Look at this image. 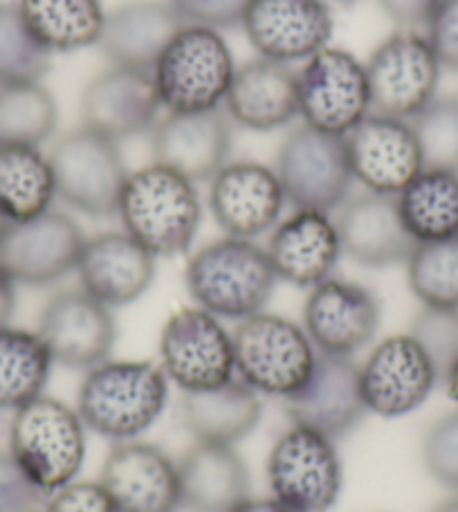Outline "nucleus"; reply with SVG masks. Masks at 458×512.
Masks as SVG:
<instances>
[{
    "instance_id": "6e6552de",
    "label": "nucleus",
    "mask_w": 458,
    "mask_h": 512,
    "mask_svg": "<svg viewBox=\"0 0 458 512\" xmlns=\"http://www.w3.org/2000/svg\"><path fill=\"white\" fill-rule=\"evenodd\" d=\"M364 68L373 113L411 122L438 97L443 66L427 36L416 30L387 36Z\"/></svg>"
},
{
    "instance_id": "423d86ee",
    "label": "nucleus",
    "mask_w": 458,
    "mask_h": 512,
    "mask_svg": "<svg viewBox=\"0 0 458 512\" xmlns=\"http://www.w3.org/2000/svg\"><path fill=\"white\" fill-rule=\"evenodd\" d=\"M234 337L236 378L265 396L288 400L304 387L317 362V349L304 326L272 313L238 322Z\"/></svg>"
},
{
    "instance_id": "603ef678",
    "label": "nucleus",
    "mask_w": 458,
    "mask_h": 512,
    "mask_svg": "<svg viewBox=\"0 0 458 512\" xmlns=\"http://www.w3.org/2000/svg\"><path fill=\"white\" fill-rule=\"evenodd\" d=\"M335 3H342V5H351V3H357V0H335Z\"/></svg>"
},
{
    "instance_id": "79ce46f5",
    "label": "nucleus",
    "mask_w": 458,
    "mask_h": 512,
    "mask_svg": "<svg viewBox=\"0 0 458 512\" xmlns=\"http://www.w3.org/2000/svg\"><path fill=\"white\" fill-rule=\"evenodd\" d=\"M250 3L252 0H169L182 23L212 30L241 25Z\"/></svg>"
},
{
    "instance_id": "49530a36",
    "label": "nucleus",
    "mask_w": 458,
    "mask_h": 512,
    "mask_svg": "<svg viewBox=\"0 0 458 512\" xmlns=\"http://www.w3.org/2000/svg\"><path fill=\"white\" fill-rule=\"evenodd\" d=\"M16 310V283L0 268V328L9 326Z\"/></svg>"
},
{
    "instance_id": "aec40b11",
    "label": "nucleus",
    "mask_w": 458,
    "mask_h": 512,
    "mask_svg": "<svg viewBox=\"0 0 458 512\" xmlns=\"http://www.w3.org/2000/svg\"><path fill=\"white\" fill-rule=\"evenodd\" d=\"M292 425H301L328 438L351 434L369 414L362 396L360 364L344 355L317 353L313 373L295 396L286 400Z\"/></svg>"
},
{
    "instance_id": "f8f14e48",
    "label": "nucleus",
    "mask_w": 458,
    "mask_h": 512,
    "mask_svg": "<svg viewBox=\"0 0 458 512\" xmlns=\"http://www.w3.org/2000/svg\"><path fill=\"white\" fill-rule=\"evenodd\" d=\"M160 367L182 393L218 387L236 376L234 337L216 315L182 308L162 328Z\"/></svg>"
},
{
    "instance_id": "c85d7f7f",
    "label": "nucleus",
    "mask_w": 458,
    "mask_h": 512,
    "mask_svg": "<svg viewBox=\"0 0 458 512\" xmlns=\"http://www.w3.org/2000/svg\"><path fill=\"white\" fill-rule=\"evenodd\" d=\"M178 472L182 508L189 512H234L250 499V472L234 445L196 441Z\"/></svg>"
},
{
    "instance_id": "1a4fd4ad",
    "label": "nucleus",
    "mask_w": 458,
    "mask_h": 512,
    "mask_svg": "<svg viewBox=\"0 0 458 512\" xmlns=\"http://www.w3.org/2000/svg\"><path fill=\"white\" fill-rule=\"evenodd\" d=\"M274 171L292 207L326 214L346 203L355 182L344 137L306 124L283 140Z\"/></svg>"
},
{
    "instance_id": "58836bf2",
    "label": "nucleus",
    "mask_w": 458,
    "mask_h": 512,
    "mask_svg": "<svg viewBox=\"0 0 458 512\" xmlns=\"http://www.w3.org/2000/svg\"><path fill=\"white\" fill-rule=\"evenodd\" d=\"M409 335L427 353L434 364L438 382H445L447 373L458 362V308H427L416 315Z\"/></svg>"
},
{
    "instance_id": "bb28decb",
    "label": "nucleus",
    "mask_w": 458,
    "mask_h": 512,
    "mask_svg": "<svg viewBox=\"0 0 458 512\" xmlns=\"http://www.w3.org/2000/svg\"><path fill=\"white\" fill-rule=\"evenodd\" d=\"M225 115L247 131L268 133L299 117L297 70L270 59H252L236 68L223 104Z\"/></svg>"
},
{
    "instance_id": "a18cd8bd",
    "label": "nucleus",
    "mask_w": 458,
    "mask_h": 512,
    "mask_svg": "<svg viewBox=\"0 0 458 512\" xmlns=\"http://www.w3.org/2000/svg\"><path fill=\"white\" fill-rule=\"evenodd\" d=\"M438 3L441 0H380V7L402 30H416L427 25Z\"/></svg>"
},
{
    "instance_id": "37998d69",
    "label": "nucleus",
    "mask_w": 458,
    "mask_h": 512,
    "mask_svg": "<svg viewBox=\"0 0 458 512\" xmlns=\"http://www.w3.org/2000/svg\"><path fill=\"white\" fill-rule=\"evenodd\" d=\"M425 36L443 70L458 72V0H441L425 25Z\"/></svg>"
},
{
    "instance_id": "2f4dec72",
    "label": "nucleus",
    "mask_w": 458,
    "mask_h": 512,
    "mask_svg": "<svg viewBox=\"0 0 458 512\" xmlns=\"http://www.w3.org/2000/svg\"><path fill=\"white\" fill-rule=\"evenodd\" d=\"M407 232L416 243L458 236V173L425 167L396 196Z\"/></svg>"
},
{
    "instance_id": "39448f33",
    "label": "nucleus",
    "mask_w": 458,
    "mask_h": 512,
    "mask_svg": "<svg viewBox=\"0 0 458 512\" xmlns=\"http://www.w3.org/2000/svg\"><path fill=\"white\" fill-rule=\"evenodd\" d=\"M234 72L236 63L223 34L212 27L182 25L151 77L167 113H207L225 104Z\"/></svg>"
},
{
    "instance_id": "7c9ffc66",
    "label": "nucleus",
    "mask_w": 458,
    "mask_h": 512,
    "mask_svg": "<svg viewBox=\"0 0 458 512\" xmlns=\"http://www.w3.org/2000/svg\"><path fill=\"white\" fill-rule=\"evenodd\" d=\"M54 198L52 164L41 146H0V216L7 223H23L50 212Z\"/></svg>"
},
{
    "instance_id": "4be33fe9",
    "label": "nucleus",
    "mask_w": 458,
    "mask_h": 512,
    "mask_svg": "<svg viewBox=\"0 0 458 512\" xmlns=\"http://www.w3.org/2000/svg\"><path fill=\"white\" fill-rule=\"evenodd\" d=\"M232 120L223 108L207 113H167L151 131L153 162L191 182L212 180L232 153Z\"/></svg>"
},
{
    "instance_id": "2eb2a0df",
    "label": "nucleus",
    "mask_w": 458,
    "mask_h": 512,
    "mask_svg": "<svg viewBox=\"0 0 458 512\" xmlns=\"http://www.w3.org/2000/svg\"><path fill=\"white\" fill-rule=\"evenodd\" d=\"M360 382L366 411L380 418L411 414L441 384L434 364L409 333L375 344L360 364Z\"/></svg>"
},
{
    "instance_id": "09e8293b",
    "label": "nucleus",
    "mask_w": 458,
    "mask_h": 512,
    "mask_svg": "<svg viewBox=\"0 0 458 512\" xmlns=\"http://www.w3.org/2000/svg\"><path fill=\"white\" fill-rule=\"evenodd\" d=\"M443 387L450 393V398L458 405V362L452 367V371L447 373V378L443 382Z\"/></svg>"
},
{
    "instance_id": "f3484780",
    "label": "nucleus",
    "mask_w": 458,
    "mask_h": 512,
    "mask_svg": "<svg viewBox=\"0 0 458 512\" xmlns=\"http://www.w3.org/2000/svg\"><path fill=\"white\" fill-rule=\"evenodd\" d=\"M241 25L261 59L290 66L328 48L333 12L326 0H252Z\"/></svg>"
},
{
    "instance_id": "ddd939ff",
    "label": "nucleus",
    "mask_w": 458,
    "mask_h": 512,
    "mask_svg": "<svg viewBox=\"0 0 458 512\" xmlns=\"http://www.w3.org/2000/svg\"><path fill=\"white\" fill-rule=\"evenodd\" d=\"M86 236L75 218L45 212L30 221L9 223L0 239V268L18 286L43 288L77 270Z\"/></svg>"
},
{
    "instance_id": "f257e3e1",
    "label": "nucleus",
    "mask_w": 458,
    "mask_h": 512,
    "mask_svg": "<svg viewBox=\"0 0 458 512\" xmlns=\"http://www.w3.org/2000/svg\"><path fill=\"white\" fill-rule=\"evenodd\" d=\"M124 232L155 259L189 252L203 218L196 182L164 164L131 171L117 203Z\"/></svg>"
},
{
    "instance_id": "ea45409f",
    "label": "nucleus",
    "mask_w": 458,
    "mask_h": 512,
    "mask_svg": "<svg viewBox=\"0 0 458 512\" xmlns=\"http://www.w3.org/2000/svg\"><path fill=\"white\" fill-rule=\"evenodd\" d=\"M423 463L434 481L458 490V411L429 427L423 441Z\"/></svg>"
},
{
    "instance_id": "7ed1b4c3",
    "label": "nucleus",
    "mask_w": 458,
    "mask_h": 512,
    "mask_svg": "<svg viewBox=\"0 0 458 512\" xmlns=\"http://www.w3.org/2000/svg\"><path fill=\"white\" fill-rule=\"evenodd\" d=\"M277 281L265 248L234 236L203 245L185 270L187 290L196 306L232 322L263 313Z\"/></svg>"
},
{
    "instance_id": "4c0bfd02",
    "label": "nucleus",
    "mask_w": 458,
    "mask_h": 512,
    "mask_svg": "<svg viewBox=\"0 0 458 512\" xmlns=\"http://www.w3.org/2000/svg\"><path fill=\"white\" fill-rule=\"evenodd\" d=\"M411 126L425 167L458 173V97H436L411 120Z\"/></svg>"
},
{
    "instance_id": "6ab92c4d",
    "label": "nucleus",
    "mask_w": 458,
    "mask_h": 512,
    "mask_svg": "<svg viewBox=\"0 0 458 512\" xmlns=\"http://www.w3.org/2000/svg\"><path fill=\"white\" fill-rule=\"evenodd\" d=\"M380 301L362 283L326 279L306 299L304 331L317 353L353 358L380 328Z\"/></svg>"
},
{
    "instance_id": "dca6fc26",
    "label": "nucleus",
    "mask_w": 458,
    "mask_h": 512,
    "mask_svg": "<svg viewBox=\"0 0 458 512\" xmlns=\"http://www.w3.org/2000/svg\"><path fill=\"white\" fill-rule=\"evenodd\" d=\"M36 333L54 364L90 371L111 360L117 326L111 308L77 288L63 290L45 304Z\"/></svg>"
},
{
    "instance_id": "a211bd4d",
    "label": "nucleus",
    "mask_w": 458,
    "mask_h": 512,
    "mask_svg": "<svg viewBox=\"0 0 458 512\" xmlns=\"http://www.w3.org/2000/svg\"><path fill=\"white\" fill-rule=\"evenodd\" d=\"M209 182V209L225 236L254 241L281 221L288 200L277 171L265 164L227 162Z\"/></svg>"
},
{
    "instance_id": "c9c22d12",
    "label": "nucleus",
    "mask_w": 458,
    "mask_h": 512,
    "mask_svg": "<svg viewBox=\"0 0 458 512\" xmlns=\"http://www.w3.org/2000/svg\"><path fill=\"white\" fill-rule=\"evenodd\" d=\"M407 281L427 308H458V236L418 243L407 259Z\"/></svg>"
},
{
    "instance_id": "9d476101",
    "label": "nucleus",
    "mask_w": 458,
    "mask_h": 512,
    "mask_svg": "<svg viewBox=\"0 0 458 512\" xmlns=\"http://www.w3.org/2000/svg\"><path fill=\"white\" fill-rule=\"evenodd\" d=\"M272 497L299 512H328L340 499L344 470L333 438L292 425L268 456Z\"/></svg>"
},
{
    "instance_id": "20e7f679",
    "label": "nucleus",
    "mask_w": 458,
    "mask_h": 512,
    "mask_svg": "<svg viewBox=\"0 0 458 512\" xmlns=\"http://www.w3.org/2000/svg\"><path fill=\"white\" fill-rule=\"evenodd\" d=\"M9 456L45 495H54L77 481L86 459V425L66 402L39 396L14 411Z\"/></svg>"
},
{
    "instance_id": "c03bdc74",
    "label": "nucleus",
    "mask_w": 458,
    "mask_h": 512,
    "mask_svg": "<svg viewBox=\"0 0 458 512\" xmlns=\"http://www.w3.org/2000/svg\"><path fill=\"white\" fill-rule=\"evenodd\" d=\"M45 512H119L99 481H72L50 495Z\"/></svg>"
},
{
    "instance_id": "412c9836",
    "label": "nucleus",
    "mask_w": 458,
    "mask_h": 512,
    "mask_svg": "<svg viewBox=\"0 0 458 512\" xmlns=\"http://www.w3.org/2000/svg\"><path fill=\"white\" fill-rule=\"evenodd\" d=\"M99 483L119 512H178L182 508L178 463L151 443H117L106 456Z\"/></svg>"
},
{
    "instance_id": "f704fd0d",
    "label": "nucleus",
    "mask_w": 458,
    "mask_h": 512,
    "mask_svg": "<svg viewBox=\"0 0 458 512\" xmlns=\"http://www.w3.org/2000/svg\"><path fill=\"white\" fill-rule=\"evenodd\" d=\"M59 122V108L39 81L0 84V146H41Z\"/></svg>"
},
{
    "instance_id": "cd10ccee",
    "label": "nucleus",
    "mask_w": 458,
    "mask_h": 512,
    "mask_svg": "<svg viewBox=\"0 0 458 512\" xmlns=\"http://www.w3.org/2000/svg\"><path fill=\"white\" fill-rule=\"evenodd\" d=\"M182 25L169 0H133L106 14L97 45L113 66L151 72Z\"/></svg>"
},
{
    "instance_id": "3c124183",
    "label": "nucleus",
    "mask_w": 458,
    "mask_h": 512,
    "mask_svg": "<svg viewBox=\"0 0 458 512\" xmlns=\"http://www.w3.org/2000/svg\"><path fill=\"white\" fill-rule=\"evenodd\" d=\"M7 221H5V218L3 216H0V239H3V234H5V230H7Z\"/></svg>"
},
{
    "instance_id": "9b49d317",
    "label": "nucleus",
    "mask_w": 458,
    "mask_h": 512,
    "mask_svg": "<svg viewBox=\"0 0 458 512\" xmlns=\"http://www.w3.org/2000/svg\"><path fill=\"white\" fill-rule=\"evenodd\" d=\"M297 97L306 126L342 137L371 113L364 63L331 45L304 61L297 72Z\"/></svg>"
},
{
    "instance_id": "f03ea898",
    "label": "nucleus",
    "mask_w": 458,
    "mask_h": 512,
    "mask_svg": "<svg viewBox=\"0 0 458 512\" xmlns=\"http://www.w3.org/2000/svg\"><path fill=\"white\" fill-rule=\"evenodd\" d=\"M169 400V378L160 362L106 360L86 373L77 414L86 429L111 441H135L158 423Z\"/></svg>"
},
{
    "instance_id": "e433bc0d",
    "label": "nucleus",
    "mask_w": 458,
    "mask_h": 512,
    "mask_svg": "<svg viewBox=\"0 0 458 512\" xmlns=\"http://www.w3.org/2000/svg\"><path fill=\"white\" fill-rule=\"evenodd\" d=\"M52 54L34 39L16 5L0 3V84L41 81Z\"/></svg>"
},
{
    "instance_id": "0eeeda50",
    "label": "nucleus",
    "mask_w": 458,
    "mask_h": 512,
    "mask_svg": "<svg viewBox=\"0 0 458 512\" xmlns=\"http://www.w3.org/2000/svg\"><path fill=\"white\" fill-rule=\"evenodd\" d=\"M57 198L77 212L108 218L117 214V203L128 171L119 142L88 126L72 128L52 144L48 153Z\"/></svg>"
},
{
    "instance_id": "a19ab883",
    "label": "nucleus",
    "mask_w": 458,
    "mask_h": 512,
    "mask_svg": "<svg viewBox=\"0 0 458 512\" xmlns=\"http://www.w3.org/2000/svg\"><path fill=\"white\" fill-rule=\"evenodd\" d=\"M48 499L9 452L0 454V512H45Z\"/></svg>"
},
{
    "instance_id": "72a5a7b5",
    "label": "nucleus",
    "mask_w": 458,
    "mask_h": 512,
    "mask_svg": "<svg viewBox=\"0 0 458 512\" xmlns=\"http://www.w3.org/2000/svg\"><path fill=\"white\" fill-rule=\"evenodd\" d=\"M52 364V355L39 333L14 326L0 328V411L14 414L43 396Z\"/></svg>"
},
{
    "instance_id": "5701e85b",
    "label": "nucleus",
    "mask_w": 458,
    "mask_h": 512,
    "mask_svg": "<svg viewBox=\"0 0 458 512\" xmlns=\"http://www.w3.org/2000/svg\"><path fill=\"white\" fill-rule=\"evenodd\" d=\"M265 252L277 279L308 290L331 279L344 254L335 218L317 209H295L279 221Z\"/></svg>"
},
{
    "instance_id": "473e14b6",
    "label": "nucleus",
    "mask_w": 458,
    "mask_h": 512,
    "mask_svg": "<svg viewBox=\"0 0 458 512\" xmlns=\"http://www.w3.org/2000/svg\"><path fill=\"white\" fill-rule=\"evenodd\" d=\"M16 7L50 54L97 45L106 21L102 0H18Z\"/></svg>"
},
{
    "instance_id": "de8ad7c7",
    "label": "nucleus",
    "mask_w": 458,
    "mask_h": 512,
    "mask_svg": "<svg viewBox=\"0 0 458 512\" xmlns=\"http://www.w3.org/2000/svg\"><path fill=\"white\" fill-rule=\"evenodd\" d=\"M234 512H299V510L286 506L283 501L274 499V497H270V499H252L250 497L247 501H243V504L238 506Z\"/></svg>"
},
{
    "instance_id": "b1692460",
    "label": "nucleus",
    "mask_w": 458,
    "mask_h": 512,
    "mask_svg": "<svg viewBox=\"0 0 458 512\" xmlns=\"http://www.w3.org/2000/svg\"><path fill=\"white\" fill-rule=\"evenodd\" d=\"M160 108L151 72L119 66L97 75L81 97L84 126L115 142L153 131Z\"/></svg>"
},
{
    "instance_id": "8fccbe9b",
    "label": "nucleus",
    "mask_w": 458,
    "mask_h": 512,
    "mask_svg": "<svg viewBox=\"0 0 458 512\" xmlns=\"http://www.w3.org/2000/svg\"><path fill=\"white\" fill-rule=\"evenodd\" d=\"M434 512H458V497H452V499H447L445 504H441L438 506Z\"/></svg>"
},
{
    "instance_id": "393cba45",
    "label": "nucleus",
    "mask_w": 458,
    "mask_h": 512,
    "mask_svg": "<svg viewBox=\"0 0 458 512\" xmlns=\"http://www.w3.org/2000/svg\"><path fill=\"white\" fill-rule=\"evenodd\" d=\"M335 225L340 232L342 252L364 268L382 270L407 263L418 245L402 223L396 196L373 191L348 196L337 209Z\"/></svg>"
},
{
    "instance_id": "4468645a",
    "label": "nucleus",
    "mask_w": 458,
    "mask_h": 512,
    "mask_svg": "<svg viewBox=\"0 0 458 512\" xmlns=\"http://www.w3.org/2000/svg\"><path fill=\"white\" fill-rule=\"evenodd\" d=\"M353 180L366 191L398 196L425 169L414 126L398 117L369 113L344 135Z\"/></svg>"
},
{
    "instance_id": "a878e982",
    "label": "nucleus",
    "mask_w": 458,
    "mask_h": 512,
    "mask_svg": "<svg viewBox=\"0 0 458 512\" xmlns=\"http://www.w3.org/2000/svg\"><path fill=\"white\" fill-rule=\"evenodd\" d=\"M77 274L90 297L108 308L128 306L151 288L155 256L126 232H104L86 239Z\"/></svg>"
},
{
    "instance_id": "c756f323",
    "label": "nucleus",
    "mask_w": 458,
    "mask_h": 512,
    "mask_svg": "<svg viewBox=\"0 0 458 512\" xmlns=\"http://www.w3.org/2000/svg\"><path fill=\"white\" fill-rule=\"evenodd\" d=\"M261 411L259 393L236 376L218 387L185 393L180 405L182 423L196 441L221 445H236L252 434Z\"/></svg>"
}]
</instances>
